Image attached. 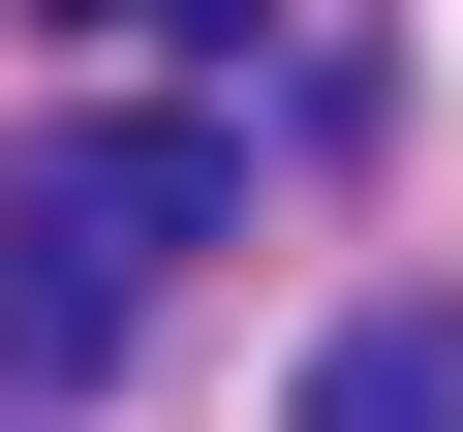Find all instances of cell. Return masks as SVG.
<instances>
[{
	"label": "cell",
	"instance_id": "cell-3",
	"mask_svg": "<svg viewBox=\"0 0 463 432\" xmlns=\"http://www.w3.org/2000/svg\"><path fill=\"white\" fill-rule=\"evenodd\" d=\"M62 32H124V0H62Z\"/></svg>",
	"mask_w": 463,
	"mask_h": 432
},
{
	"label": "cell",
	"instance_id": "cell-2",
	"mask_svg": "<svg viewBox=\"0 0 463 432\" xmlns=\"http://www.w3.org/2000/svg\"><path fill=\"white\" fill-rule=\"evenodd\" d=\"M309 432H463V309H340L309 340Z\"/></svg>",
	"mask_w": 463,
	"mask_h": 432
},
{
	"label": "cell",
	"instance_id": "cell-1",
	"mask_svg": "<svg viewBox=\"0 0 463 432\" xmlns=\"http://www.w3.org/2000/svg\"><path fill=\"white\" fill-rule=\"evenodd\" d=\"M0 216H32V248H93V278L155 309L216 216H248V124H62V155H0Z\"/></svg>",
	"mask_w": 463,
	"mask_h": 432
}]
</instances>
